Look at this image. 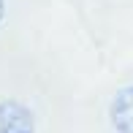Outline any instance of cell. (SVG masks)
<instances>
[{
  "label": "cell",
  "mask_w": 133,
  "mask_h": 133,
  "mask_svg": "<svg viewBox=\"0 0 133 133\" xmlns=\"http://www.w3.org/2000/svg\"><path fill=\"white\" fill-rule=\"evenodd\" d=\"M0 133H35L33 111L19 101H0Z\"/></svg>",
  "instance_id": "obj_1"
},
{
  "label": "cell",
  "mask_w": 133,
  "mask_h": 133,
  "mask_svg": "<svg viewBox=\"0 0 133 133\" xmlns=\"http://www.w3.org/2000/svg\"><path fill=\"white\" fill-rule=\"evenodd\" d=\"M109 119H111L114 133H133V84L122 87L111 101L109 109Z\"/></svg>",
  "instance_id": "obj_2"
},
{
  "label": "cell",
  "mask_w": 133,
  "mask_h": 133,
  "mask_svg": "<svg viewBox=\"0 0 133 133\" xmlns=\"http://www.w3.org/2000/svg\"><path fill=\"white\" fill-rule=\"evenodd\" d=\"M3 14H5V3L0 0V22H3Z\"/></svg>",
  "instance_id": "obj_3"
}]
</instances>
